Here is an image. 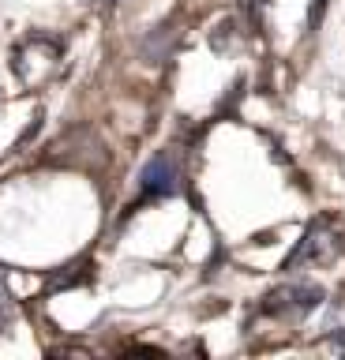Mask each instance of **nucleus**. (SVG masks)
<instances>
[{
  "label": "nucleus",
  "mask_w": 345,
  "mask_h": 360,
  "mask_svg": "<svg viewBox=\"0 0 345 360\" xmlns=\"http://www.w3.org/2000/svg\"><path fill=\"white\" fill-rule=\"evenodd\" d=\"M60 41L57 38H30V41H23L15 49V60H12V68H15V75H19V83L23 86H41L46 79H53L60 72Z\"/></svg>",
  "instance_id": "obj_1"
},
{
  "label": "nucleus",
  "mask_w": 345,
  "mask_h": 360,
  "mask_svg": "<svg viewBox=\"0 0 345 360\" xmlns=\"http://www.w3.org/2000/svg\"><path fill=\"white\" fill-rule=\"evenodd\" d=\"M319 304H323V289L297 281V285H282V289L266 292L263 311L266 315H282V319H300V315H311Z\"/></svg>",
  "instance_id": "obj_3"
},
{
  "label": "nucleus",
  "mask_w": 345,
  "mask_h": 360,
  "mask_svg": "<svg viewBox=\"0 0 345 360\" xmlns=\"http://www.w3.org/2000/svg\"><path fill=\"white\" fill-rule=\"evenodd\" d=\"M330 345H334V349H341V353H345V330H334V334H330Z\"/></svg>",
  "instance_id": "obj_6"
},
{
  "label": "nucleus",
  "mask_w": 345,
  "mask_h": 360,
  "mask_svg": "<svg viewBox=\"0 0 345 360\" xmlns=\"http://www.w3.org/2000/svg\"><path fill=\"white\" fill-rule=\"evenodd\" d=\"M91 4H94V0H91ZM98 4H113V0H98Z\"/></svg>",
  "instance_id": "obj_7"
},
{
  "label": "nucleus",
  "mask_w": 345,
  "mask_h": 360,
  "mask_svg": "<svg viewBox=\"0 0 345 360\" xmlns=\"http://www.w3.org/2000/svg\"><path fill=\"white\" fill-rule=\"evenodd\" d=\"M323 8H327V0H311V11H308V27L315 30L319 19H323Z\"/></svg>",
  "instance_id": "obj_5"
},
{
  "label": "nucleus",
  "mask_w": 345,
  "mask_h": 360,
  "mask_svg": "<svg viewBox=\"0 0 345 360\" xmlns=\"http://www.w3.org/2000/svg\"><path fill=\"white\" fill-rule=\"evenodd\" d=\"M176 165H173V158L169 154H158V158H150L147 165H143V173H139V188H143V199H165V195H173L176 191Z\"/></svg>",
  "instance_id": "obj_4"
},
{
  "label": "nucleus",
  "mask_w": 345,
  "mask_h": 360,
  "mask_svg": "<svg viewBox=\"0 0 345 360\" xmlns=\"http://www.w3.org/2000/svg\"><path fill=\"white\" fill-rule=\"evenodd\" d=\"M341 255V236L330 229L327 221H311L304 236L297 240V248L289 252V259L282 263V270H293L300 263H308V266H330L334 259Z\"/></svg>",
  "instance_id": "obj_2"
}]
</instances>
